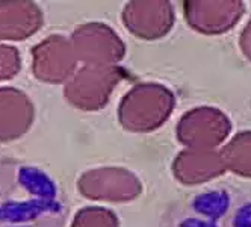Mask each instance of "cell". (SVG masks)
Wrapping results in <instances>:
<instances>
[{
	"mask_svg": "<svg viewBox=\"0 0 251 227\" xmlns=\"http://www.w3.org/2000/svg\"><path fill=\"white\" fill-rule=\"evenodd\" d=\"M71 227H120L117 215L106 207L89 206L76 214Z\"/></svg>",
	"mask_w": 251,
	"mask_h": 227,
	"instance_id": "4fadbf2b",
	"label": "cell"
},
{
	"mask_svg": "<svg viewBox=\"0 0 251 227\" xmlns=\"http://www.w3.org/2000/svg\"><path fill=\"white\" fill-rule=\"evenodd\" d=\"M77 62L71 41L58 33L32 49V72L47 83L68 82L76 73Z\"/></svg>",
	"mask_w": 251,
	"mask_h": 227,
	"instance_id": "8992f818",
	"label": "cell"
},
{
	"mask_svg": "<svg viewBox=\"0 0 251 227\" xmlns=\"http://www.w3.org/2000/svg\"><path fill=\"white\" fill-rule=\"evenodd\" d=\"M124 76L117 65H83L67 82L64 96L77 109L97 111L106 106Z\"/></svg>",
	"mask_w": 251,
	"mask_h": 227,
	"instance_id": "7a4b0ae2",
	"label": "cell"
},
{
	"mask_svg": "<svg viewBox=\"0 0 251 227\" xmlns=\"http://www.w3.org/2000/svg\"><path fill=\"white\" fill-rule=\"evenodd\" d=\"M43 26L40 6L29 0L0 2V41L26 40Z\"/></svg>",
	"mask_w": 251,
	"mask_h": 227,
	"instance_id": "8fae6325",
	"label": "cell"
},
{
	"mask_svg": "<svg viewBox=\"0 0 251 227\" xmlns=\"http://www.w3.org/2000/svg\"><path fill=\"white\" fill-rule=\"evenodd\" d=\"M22 59L19 50L12 46L0 44V80L14 77L20 72Z\"/></svg>",
	"mask_w": 251,
	"mask_h": 227,
	"instance_id": "5bb4252c",
	"label": "cell"
},
{
	"mask_svg": "<svg viewBox=\"0 0 251 227\" xmlns=\"http://www.w3.org/2000/svg\"><path fill=\"white\" fill-rule=\"evenodd\" d=\"M226 171L221 153L215 149H186L173 162V173L178 182L199 185L221 176Z\"/></svg>",
	"mask_w": 251,
	"mask_h": 227,
	"instance_id": "9c48e42d",
	"label": "cell"
},
{
	"mask_svg": "<svg viewBox=\"0 0 251 227\" xmlns=\"http://www.w3.org/2000/svg\"><path fill=\"white\" fill-rule=\"evenodd\" d=\"M183 6L189 26L206 35L230 30L245 12L241 0H188Z\"/></svg>",
	"mask_w": 251,
	"mask_h": 227,
	"instance_id": "ba28073f",
	"label": "cell"
},
{
	"mask_svg": "<svg viewBox=\"0 0 251 227\" xmlns=\"http://www.w3.org/2000/svg\"><path fill=\"white\" fill-rule=\"evenodd\" d=\"M174 106V94L167 86L154 82L138 83L123 97L118 120L129 132H153L170 118Z\"/></svg>",
	"mask_w": 251,
	"mask_h": 227,
	"instance_id": "6da1fadb",
	"label": "cell"
},
{
	"mask_svg": "<svg viewBox=\"0 0 251 227\" xmlns=\"http://www.w3.org/2000/svg\"><path fill=\"white\" fill-rule=\"evenodd\" d=\"M239 47L242 50L244 56L251 61V19L250 22L245 25L242 33H241V38H239Z\"/></svg>",
	"mask_w": 251,
	"mask_h": 227,
	"instance_id": "9a60e30c",
	"label": "cell"
},
{
	"mask_svg": "<svg viewBox=\"0 0 251 227\" xmlns=\"http://www.w3.org/2000/svg\"><path fill=\"white\" fill-rule=\"evenodd\" d=\"M33 104L20 90L0 86V143L23 136L33 121Z\"/></svg>",
	"mask_w": 251,
	"mask_h": 227,
	"instance_id": "30bf717a",
	"label": "cell"
},
{
	"mask_svg": "<svg viewBox=\"0 0 251 227\" xmlns=\"http://www.w3.org/2000/svg\"><path fill=\"white\" fill-rule=\"evenodd\" d=\"M77 188L80 194L96 202H130L142 191L136 174L121 167H101L85 171Z\"/></svg>",
	"mask_w": 251,
	"mask_h": 227,
	"instance_id": "277c9868",
	"label": "cell"
},
{
	"mask_svg": "<svg viewBox=\"0 0 251 227\" xmlns=\"http://www.w3.org/2000/svg\"><path fill=\"white\" fill-rule=\"evenodd\" d=\"M174 9L167 0H133L123 11V23L135 37L156 40L174 26Z\"/></svg>",
	"mask_w": 251,
	"mask_h": 227,
	"instance_id": "52a82bcc",
	"label": "cell"
},
{
	"mask_svg": "<svg viewBox=\"0 0 251 227\" xmlns=\"http://www.w3.org/2000/svg\"><path fill=\"white\" fill-rule=\"evenodd\" d=\"M226 170L251 179V132H239L220 151Z\"/></svg>",
	"mask_w": 251,
	"mask_h": 227,
	"instance_id": "7c38bea8",
	"label": "cell"
},
{
	"mask_svg": "<svg viewBox=\"0 0 251 227\" xmlns=\"http://www.w3.org/2000/svg\"><path fill=\"white\" fill-rule=\"evenodd\" d=\"M70 41L77 61L85 65H117L126 55V46L117 32L99 22L77 26Z\"/></svg>",
	"mask_w": 251,
	"mask_h": 227,
	"instance_id": "3957f363",
	"label": "cell"
},
{
	"mask_svg": "<svg viewBox=\"0 0 251 227\" xmlns=\"http://www.w3.org/2000/svg\"><path fill=\"white\" fill-rule=\"evenodd\" d=\"M231 123L228 117L212 106L188 111L178 121L177 139L188 149H215L228 136Z\"/></svg>",
	"mask_w": 251,
	"mask_h": 227,
	"instance_id": "5b68a950",
	"label": "cell"
}]
</instances>
